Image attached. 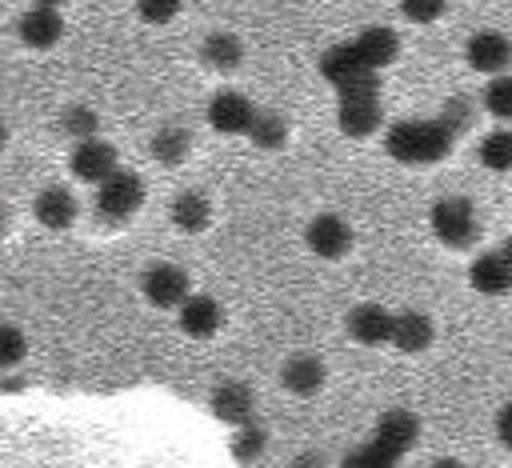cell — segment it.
Masks as SVG:
<instances>
[{"label":"cell","mask_w":512,"mask_h":468,"mask_svg":"<svg viewBox=\"0 0 512 468\" xmlns=\"http://www.w3.org/2000/svg\"><path fill=\"white\" fill-rule=\"evenodd\" d=\"M396 464H400V456L388 452V448L376 444V440H368V444H360V448H348L344 460H340V468H396Z\"/></svg>","instance_id":"obj_26"},{"label":"cell","mask_w":512,"mask_h":468,"mask_svg":"<svg viewBox=\"0 0 512 468\" xmlns=\"http://www.w3.org/2000/svg\"><path fill=\"white\" fill-rule=\"evenodd\" d=\"M324 360L316 356H292L284 368H280V384L292 392V396H316L320 384H324Z\"/></svg>","instance_id":"obj_20"},{"label":"cell","mask_w":512,"mask_h":468,"mask_svg":"<svg viewBox=\"0 0 512 468\" xmlns=\"http://www.w3.org/2000/svg\"><path fill=\"white\" fill-rule=\"evenodd\" d=\"M428 224H432V236L448 248H468L476 240V212H472V200L464 196H440L428 212Z\"/></svg>","instance_id":"obj_2"},{"label":"cell","mask_w":512,"mask_h":468,"mask_svg":"<svg viewBox=\"0 0 512 468\" xmlns=\"http://www.w3.org/2000/svg\"><path fill=\"white\" fill-rule=\"evenodd\" d=\"M500 252H504V260H508V264H512V236H508V240H504V244H500Z\"/></svg>","instance_id":"obj_37"},{"label":"cell","mask_w":512,"mask_h":468,"mask_svg":"<svg viewBox=\"0 0 512 468\" xmlns=\"http://www.w3.org/2000/svg\"><path fill=\"white\" fill-rule=\"evenodd\" d=\"M372 436H376V444H384L388 452L404 456V452L416 444V436H420V420H416L408 408H388V412H380Z\"/></svg>","instance_id":"obj_11"},{"label":"cell","mask_w":512,"mask_h":468,"mask_svg":"<svg viewBox=\"0 0 512 468\" xmlns=\"http://www.w3.org/2000/svg\"><path fill=\"white\" fill-rule=\"evenodd\" d=\"M336 124L344 136H368L380 128V96H356L336 104Z\"/></svg>","instance_id":"obj_16"},{"label":"cell","mask_w":512,"mask_h":468,"mask_svg":"<svg viewBox=\"0 0 512 468\" xmlns=\"http://www.w3.org/2000/svg\"><path fill=\"white\" fill-rule=\"evenodd\" d=\"M348 336L364 348H380L392 340V312L380 304H356L348 312Z\"/></svg>","instance_id":"obj_9"},{"label":"cell","mask_w":512,"mask_h":468,"mask_svg":"<svg viewBox=\"0 0 512 468\" xmlns=\"http://www.w3.org/2000/svg\"><path fill=\"white\" fill-rule=\"evenodd\" d=\"M292 468H328V460H324L320 452H304V456L292 460Z\"/></svg>","instance_id":"obj_35"},{"label":"cell","mask_w":512,"mask_h":468,"mask_svg":"<svg viewBox=\"0 0 512 468\" xmlns=\"http://www.w3.org/2000/svg\"><path fill=\"white\" fill-rule=\"evenodd\" d=\"M140 204H144V180L136 172H124L120 168V172H112L96 188V212L104 220H128V216L140 212Z\"/></svg>","instance_id":"obj_3"},{"label":"cell","mask_w":512,"mask_h":468,"mask_svg":"<svg viewBox=\"0 0 512 468\" xmlns=\"http://www.w3.org/2000/svg\"><path fill=\"white\" fill-rule=\"evenodd\" d=\"M480 164L492 168V172H512V128H492L480 148H476Z\"/></svg>","instance_id":"obj_24"},{"label":"cell","mask_w":512,"mask_h":468,"mask_svg":"<svg viewBox=\"0 0 512 468\" xmlns=\"http://www.w3.org/2000/svg\"><path fill=\"white\" fill-rule=\"evenodd\" d=\"M456 132L436 116V120H396L384 136V148L400 164H432L452 148Z\"/></svg>","instance_id":"obj_1"},{"label":"cell","mask_w":512,"mask_h":468,"mask_svg":"<svg viewBox=\"0 0 512 468\" xmlns=\"http://www.w3.org/2000/svg\"><path fill=\"white\" fill-rule=\"evenodd\" d=\"M68 164H72V176H76V180L96 184V188H100L112 172H120V168H116V148L104 144V140H84V144H76Z\"/></svg>","instance_id":"obj_8"},{"label":"cell","mask_w":512,"mask_h":468,"mask_svg":"<svg viewBox=\"0 0 512 468\" xmlns=\"http://www.w3.org/2000/svg\"><path fill=\"white\" fill-rule=\"evenodd\" d=\"M468 280H472V288L484 292V296H504V292L512 288V264L504 260L500 248H496V252H480V256L472 260V268H468Z\"/></svg>","instance_id":"obj_13"},{"label":"cell","mask_w":512,"mask_h":468,"mask_svg":"<svg viewBox=\"0 0 512 468\" xmlns=\"http://www.w3.org/2000/svg\"><path fill=\"white\" fill-rule=\"evenodd\" d=\"M32 212H36V220H40L44 228H68V224L76 220V196H72L64 184H52V188H44V192L36 196Z\"/></svg>","instance_id":"obj_18"},{"label":"cell","mask_w":512,"mask_h":468,"mask_svg":"<svg viewBox=\"0 0 512 468\" xmlns=\"http://www.w3.org/2000/svg\"><path fill=\"white\" fill-rule=\"evenodd\" d=\"M340 100H356V96H380V80L376 76H364V80H352L344 88H336Z\"/></svg>","instance_id":"obj_33"},{"label":"cell","mask_w":512,"mask_h":468,"mask_svg":"<svg viewBox=\"0 0 512 468\" xmlns=\"http://www.w3.org/2000/svg\"><path fill=\"white\" fill-rule=\"evenodd\" d=\"M140 288H144L148 304H156V308H180L192 296L188 292V272L180 264H152V268H144Z\"/></svg>","instance_id":"obj_5"},{"label":"cell","mask_w":512,"mask_h":468,"mask_svg":"<svg viewBox=\"0 0 512 468\" xmlns=\"http://www.w3.org/2000/svg\"><path fill=\"white\" fill-rule=\"evenodd\" d=\"M180 328H184L192 340H208V336L220 328V304H216L212 296L192 292V296L180 304Z\"/></svg>","instance_id":"obj_17"},{"label":"cell","mask_w":512,"mask_h":468,"mask_svg":"<svg viewBox=\"0 0 512 468\" xmlns=\"http://www.w3.org/2000/svg\"><path fill=\"white\" fill-rule=\"evenodd\" d=\"M348 44L356 48V56H360V64H364L368 72H380V68H384V64H392V60H396V52H400L396 32H392V28H384V24L356 32V40H348Z\"/></svg>","instance_id":"obj_12"},{"label":"cell","mask_w":512,"mask_h":468,"mask_svg":"<svg viewBox=\"0 0 512 468\" xmlns=\"http://www.w3.org/2000/svg\"><path fill=\"white\" fill-rule=\"evenodd\" d=\"M208 220H212V204H208V196H204V192L184 188V192L172 200V224H176L180 232L196 236V232H204V228H208Z\"/></svg>","instance_id":"obj_21"},{"label":"cell","mask_w":512,"mask_h":468,"mask_svg":"<svg viewBox=\"0 0 512 468\" xmlns=\"http://www.w3.org/2000/svg\"><path fill=\"white\" fill-rule=\"evenodd\" d=\"M428 468H464V464H460V460H452V456H440V460H432Z\"/></svg>","instance_id":"obj_36"},{"label":"cell","mask_w":512,"mask_h":468,"mask_svg":"<svg viewBox=\"0 0 512 468\" xmlns=\"http://www.w3.org/2000/svg\"><path fill=\"white\" fill-rule=\"evenodd\" d=\"M200 60H204L212 72H232V68H240V60H244V44H240L232 32H208L204 44H200Z\"/></svg>","instance_id":"obj_22"},{"label":"cell","mask_w":512,"mask_h":468,"mask_svg":"<svg viewBox=\"0 0 512 468\" xmlns=\"http://www.w3.org/2000/svg\"><path fill=\"white\" fill-rule=\"evenodd\" d=\"M208 404H212V416L224 420V424H232V428L252 424V392H248V384H240V380L216 384L212 396H208Z\"/></svg>","instance_id":"obj_10"},{"label":"cell","mask_w":512,"mask_h":468,"mask_svg":"<svg viewBox=\"0 0 512 468\" xmlns=\"http://www.w3.org/2000/svg\"><path fill=\"white\" fill-rule=\"evenodd\" d=\"M60 128H64L68 136H76V144L96 140V116H92L88 108H68L64 120H60Z\"/></svg>","instance_id":"obj_29"},{"label":"cell","mask_w":512,"mask_h":468,"mask_svg":"<svg viewBox=\"0 0 512 468\" xmlns=\"http://www.w3.org/2000/svg\"><path fill=\"white\" fill-rule=\"evenodd\" d=\"M208 124L220 132V136H248L252 132V124H256V108H252V100L248 96H240V92H232V88H220L212 100H208Z\"/></svg>","instance_id":"obj_4"},{"label":"cell","mask_w":512,"mask_h":468,"mask_svg":"<svg viewBox=\"0 0 512 468\" xmlns=\"http://www.w3.org/2000/svg\"><path fill=\"white\" fill-rule=\"evenodd\" d=\"M176 12H180L176 0H144L140 4V20H148V24H168Z\"/></svg>","instance_id":"obj_31"},{"label":"cell","mask_w":512,"mask_h":468,"mask_svg":"<svg viewBox=\"0 0 512 468\" xmlns=\"http://www.w3.org/2000/svg\"><path fill=\"white\" fill-rule=\"evenodd\" d=\"M400 12L408 20H416V24H432L436 16H444V0H404Z\"/></svg>","instance_id":"obj_30"},{"label":"cell","mask_w":512,"mask_h":468,"mask_svg":"<svg viewBox=\"0 0 512 468\" xmlns=\"http://www.w3.org/2000/svg\"><path fill=\"white\" fill-rule=\"evenodd\" d=\"M60 32H64V20H60V8H52V4H36L20 16V40L28 48H52L60 40Z\"/></svg>","instance_id":"obj_14"},{"label":"cell","mask_w":512,"mask_h":468,"mask_svg":"<svg viewBox=\"0 0 512 468\" xmlns=\"http://www.w3.org/2000/svg\"><path fill=\"white\" fill-rule=\"evenodd\" d=\"M248 140H252L256 148H264V152H276V148L288 140L284 116H280V112H260L256 124H252V132H248Z\"/></svg>","instance_id":"obj_25"},{"label":"cell","mask_w":512,"mask_h":468,"mask_svg":"<svg viewBox=\"0 0 512 468\" xmlns=\"http://www.w3.org/2000/svg\"><path fill=\"white\" fill-rule=\"evenodd\" d=\"M152 160H160V164H180L184 156H188V148H192V136L180 128V124H164L156 136H152Z\"/></svg>","instance_id":"obj_23"},{"label":"cell","mask_w":512,"mask_h":468,"mask_svg":"<svg viewBox=\"0 0 512 468\" xmlns=\"http://www.w3.org/2000/svg\"><path fill=\"white\" fill-rule=\"evenodd\" d=\"M484 108L488 116H496L500 124H512V76H492L484 84Z\"/></svg>","instance_id":"obj_27"},{"label":"cell","mask_w":512,"mask_h":468,"mask_svg":"<svg viewBox=\"0 0 512 468\" xmlns=\"http://www.w3.org/2000/svg\"><path fill=\"white\" fill-rule=\"evenodd\" d=\"M320 76H324L332 88H344V84L364 80V76H376V72H368V68L360 64V56H356L352 44H332V48L320 56Z\"/></svg>","instance_id":"obj_15"},{"label":"cell","mask_w":512,"mask_h":468,"mask_svg":"<svg viewBox=\"0 0 512 468\" xmlns=\"http://www.w3.org/2000/svg\"><path fill=\"white\" fill-rule=\"evenodd\" d=\"M4 368H12V364H20L24 360V332L16 328V324H4Z\"/></svg>","instance_id":"obj_32"},{"label":"cell","mask_w":512,"mask_h":468,"mask_svg":"<svg viewBox=\"0 0 512 468\" xmlns=\"http://www.w3.org/2000/svg\"><path fill=\"white\" fill-rule=\"evenodd\" d=\"M496 436H500V444L512 452V400L500 404V412H496Z\"/></svg>","instance_id":"obj_34"},{"label":"cell","mask_w":512,"mask_h":468,"mask_svg":"<svg viewBox=\"0 0 512 468\" xmlns=\"http://www.w3.org/2000/svg\"><path fill=\"white\" fill-rule=\"evenodd\" d=\"M464 52H468V64L484 76H504V68L512 64V40L504 32H492V28L476 32Z\"/></svg>","instance_id":"obj_7"},{"label":"cell","mask_w":512,"mask_h":468,"mask_svg":"<svg viewBox=\"0 0 512 468\" xmlns=\"http://www.w3.org/2000/svg\"><path fill=\"white\" fill-rule=\"evenodd\" d=\"M264 444H268L264 428H256V424H244V428L232 436V456H236V460H244V464H252V460L264 452Z\"/></svg>","instance_id":"obj_28"},{"label":"cell","mask_w":512,"mask_h":468,"mask_svg":"<svg viewBox=\"0 0 512 468\" xmlns=\"http://www.w3.org/2000/svg\"><path fill=\"white\" fill-rule=\"evenodd\" d=\"M304 244H308L312 256L336 260V256H344V252L352 248V228H348V220H340L336 212H320V216L308 220Z\"/></svg>","instance_id":"obj_6"},{"label":"cell","mask_w":512,"mask_h":468,"mask_svg":"<svg viewBox=\"0 0 512 468\" xmlns=\"http://www.w3.org/2000/svg\"><path fill=\"white\" fill-rule=\"evenodd\" d=\"M392 348L400 352H424L432 344V320L424 312H392Z\"/></svg>","instance_id":"obj_19"}]
</instances>
